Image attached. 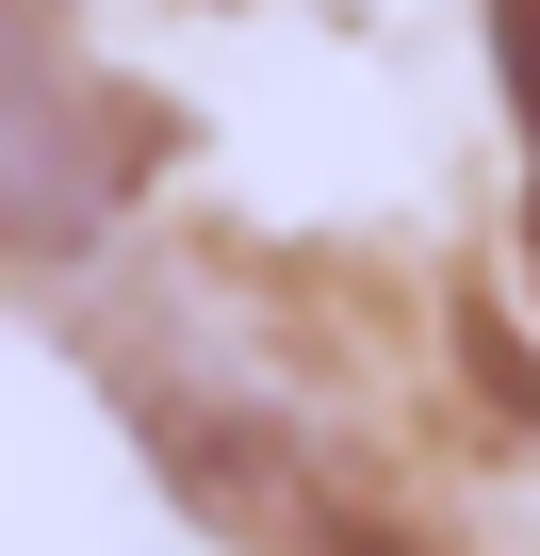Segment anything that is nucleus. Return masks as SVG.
Here are the masks:
<instances>
[{
    "label": "nucleus",
    "mask_w": 540,
    "mask_h": 556,
    "mask_svg": "<svg viewBox=\"0 0 540 556\" xmlns=\"http://www.w3.org/2000/svg\"><path fill=\"white\" fill-rule=\"evenodd\" d=\"M131 164H148L131 99L34 17V0H0V245H83L131 197Z\"/></svg>",
    "instance_id": "f257e3e1"
},
{
    "label": "nucleus",
    "mask_w": 540,
    "mask_h": 556,
    "mask_svg": "<svg viewBox=\"0 0 540 556\" xmlns=\"http://www.w3.org/2000/svg\"><path fill=\"white\" fill-rule=\"evenodd\" d=\"M491 34H507V99H524V164H540V0H491Z\"/></svg>",
    "instance_id": "f03ea898"
}]
</instances>
